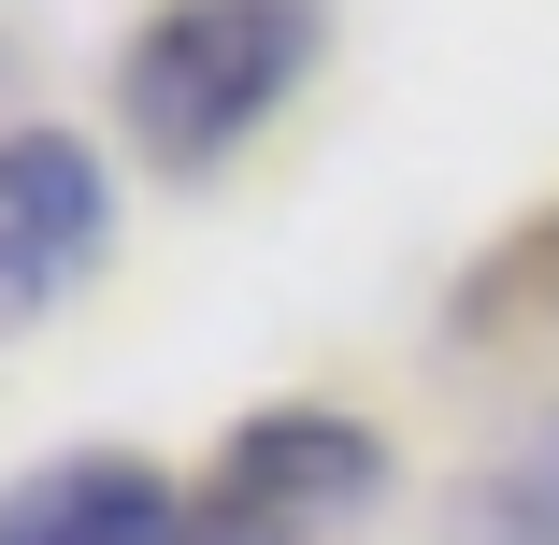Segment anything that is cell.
Instances as JSON below:
<instances>
[{"instance_id":"cell-1","label":"cell","mask_w":559,"mask_h":545,"mask_svg":"<svg viewBox=\"0 0 559 545\" xmlns=\"http://www.w3.org/2000/svg\"><path fill=\"white\" fill-rule=\"evenodd\" d=\"M316 44L330 0H158L116 44V130L144 144V173H215L301 100Z\"/></svg>"},{"instance_id":"cell-2","label":"cell","mask_w":559,"mask_h":545,"mask_svg":"<svg viewBox=\"0 0 559 545\" xmlns=\"http://www.w3.org/2000/svg\"><path fill=\"white\" fill-rule=\"evenodd\" d=\"M373 488H388L373 416L273 402V416H245L230 446H215V474L187 488V545H330Z\"/></svg>"},{"instance_id":"cell-3","label":"cell","mask_w":559,"mask_h":545,"mask_svg":"<svg viewBox=\"0 0 559 545\" xmlns=\"http://www.w3.org/2000/svg\"><path fill=\"white\" fill-rule=\"evenodd\" d=\"M100 245H116V187H100V158L58 130V116H0V331H29V316H58Z\"/></svg>"},{"instance_id":"cell-4","label":"cell","mask_w":559,"mask_h":545,"mask_svg":"<svg viewBox=\"0 0 559 545\" xmlns=\"http://www.w3.org/2000/svg\"><path fill=\"white\" fill-rule=\"evenodd\" d=\"M0 545H187V488L86 446V460H44L0 488Z\"/></svg>"},{"instance_id":"cell-5","label":"cell","mask_w":559,"mask_h":545,"mask_svg":"<svg viewBox=\"0 0 559 545\" xmlns=\"http://www.w3.org/2000/svg\"><path fill=\"white\" fill-rule=\"evenodd\" d=\"M444 545H559V430L516 460H488L460 502H444Z\"/></svg>"},{"instance_id":"cell-6","label":"cell","mask_w":559,"mask_h":545,"mask_svg":"<svg viewBox=\"0 0 559 545\" xmlns=\"http://www.w3.org/2000/svg\"><path fill=\"white\" fill-rule=\"evenodd\" d=\"M502 287H516V301H545V316H559V230H531V245H516V259H502Z\"/></svg>"}]
</instances>
